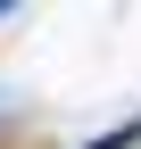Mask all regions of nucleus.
Wrapping results in <instances>:
<instances>
[{"instance_id": "1", "label": "nucleus", "mask_w": 141, "mask_h": 149, "mask_svg": "<svg viewBox=\"0 0 141 149\" xmlns=\"http://www.w3.org/2000/svg\"><path fill=\"white\" fill-rule=\"evenodd\" d=\"M0 149H42V141H0Z\"/></svg>"}]
</instances>
